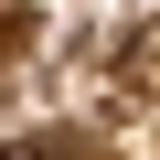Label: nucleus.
<instances>
[{"mask_svg":"<svg viewBox=\"0 0 160 160\" xmlns=\"http://www.w3.org/2000/svg\"><path fill=\"white\" fill-rule=\"evenodd\" d=\"M0 160H43V149H0Z\"/></svg>","mask_w":160,"mask_h":160,"instance_id":"f257e3e1","label":"nucleus"}]
</instances>
